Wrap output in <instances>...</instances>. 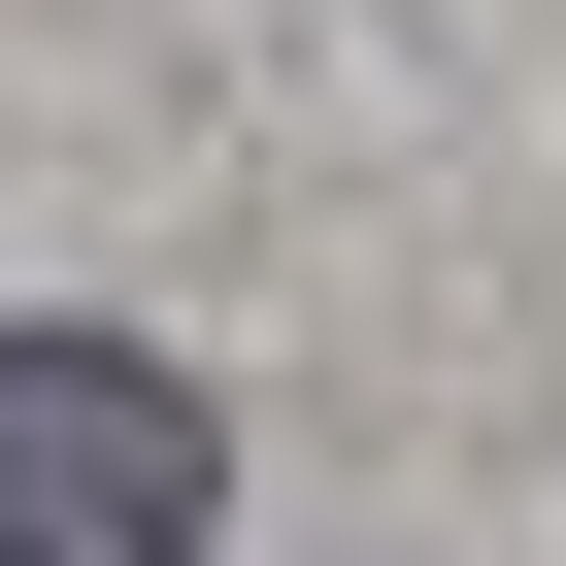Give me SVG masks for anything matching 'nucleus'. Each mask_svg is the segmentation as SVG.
I'll return each instance as SVG.
<instances>
[{
  "instance_id": "obj_1",
  "label": "nucleus",
  "mask_w": 566,
  "mask_h": 566,
  "mask_svg": "<svg viewBox=\"0 0 566 566\" xmlns=\"http://www.w3.org/2000/svg\"><path fill=\"white\" fill-rule=\"evenodd\" d=\"M233 533V433H200V367L167 334H0V566H200Z\"/></svg>"
}]
</instances>
